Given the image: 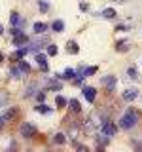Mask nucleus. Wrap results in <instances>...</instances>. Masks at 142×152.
Here are the masks:
<instances>
[{
	"instance_id": "nucleus-1",
	"label": "nucleus",
	"mask_w": 142,
	"mask_h": 152,
	"mask_svg": "<svg viewBox=\"0 0 142 152\" xmlns=\"http://www.w3.org/2000/svg\"><path fill=\"white\" fill-rule=\"evenodd\" d=\"M136 122H138V112H136V110H127L121 116L120 126L123 127V129H131V127L136 126Z\"/></svg>"
},
{
	"instance_id": "nucleus-2",
	"label": "nucleus",
	"mask_w": 142,
	"mask_h": 152,
	"mask_svg": "<svg viewBox=\"0 0 142 152\" xmlns=\"http://www.w3.org/2000/svg\"><path fill=\"white\" fill-rule=\"evenodd\" d=\"M21 135L25 137V139H32V137L36 135V127L32 126V124H28V122H25L21 126Z\"/></svg>"
},
{
	"instance_id": "nucleus-3",
	"label": "nucleus",
	"mask_w": 142,
	"mask_h": 152,
	"mask_svg": "<svg viewBox=\"0 0 142 152\" xmlns=\"http://www.w3.org/2000/svg\"><path fill=\"white\" fill-rule=\"evenodd\" d=\"M101 131H102L106 137H114V135L117 133V126H116L114 122H104L102 127H101Z\"/></svg>"
},
{
	"instance_id": "nucleus-4",
	"label": "nucleus",
	"mask_w": 142,
	"mask_h": 152,
	"mask_svg": "<svg viewBox=\"0 0 142 152\" xmlns=\"http://www.w3.org/2000/svg\"><path fill=\"white\" fill-rule=\"evenodd\" d=\"M9 23H12L13 27H17L19 31H21V28L25 27V23H27V21H25L23 17H19V13H17V12H13L12 15H9Z\"/></svg>"
},
{
	"instance_id": "nucleus-5",
	"label": "nucleus",
	"mask_w": 142,
	"mask_h": 152,
	"mask_svg": "<svg viewBox=\"0 0 142 152\" xmlns=\"http://www.w3.org/2000/svg\"><path fill=\"white\" fill-rule=\"evenodd\" d=\"M82 95L87 99L89 103H93L95 97H97V93H95V88H91V86H83V88H82Z\"/></svg>"
},
{
	"instance_id": "nucleus-6",
	"label": "nucleus",
	"mask_w": 142,
	"mask_h": 152,
	"mask_svg": "<svg viewBox=\"0 0 142 152\" xmlns=\"http://www.w3.org/2000/svg\"><path fill=\"white\" fill-rule=\"evenodd\" d=\"M102 84L106 86L108 91H114V89H116V86H117V78H116V76H104V78H102Z\"/></svg>"
},
{
	"instance_id": "nucleus-7",
	"label": "nucleus",
	"mask_w": 142,
	"mask_h": 152,
	"mask_svg": "<svg viewBox=\"0 0 142 152\" xmlns=\"http://www.w3.org/2000/svg\"><path fill=\"white\" fill-rule=\"evenodd\" d=\"M136 95H138V89H136V88H129V89H125V91H123V101L133 103L136 99Z\"/></svg>"
},
{
	"instance_id": "nucleus-8",
	"label": "nucleus",
	"mask_w": 142,
	"mask_h": 152,
	"mask_svg": "<svg viewBox=\"0 0 142 152\" xmlns=\"http://www.w3.org/2000/svg\"><path fill=\"white\" fill-rule=\"evenodd\" d=\"M27 42H28V38H27L25 32L19 31L17 34H13V40H12V44H13V46H19V48H21L23 44H27Z\"/></svg>"
},
{
	"instance_id": "nucleus-9",
	"label": "nucleus",
	"mask_w": 142,
	"mask_h": 152,
	"mask_svg": "<svg viewBox=\"0 0 142 152\" xmlns=\"http://www.w3.org/2000/svg\"><path fill=\"white\" fill-rule=\"evenodd\" d=\"M55 78H57V80H63V78H64V80H74V78H76V70L68 66V69H66L63 74H55Z\"/></svg>"
},
{
	"instance_id": "nucleus-10",
	"label": "nucleus",
	"mask_w": 142,
	"mask_h": 152,
	"mask_svg": "<svg viewBox=\"0 0 142 152\" xmlns=\"http://www.w3.org/2000/svg\"><path fill=\"white\" fill-rule=\"evenodd\" d=\"M34 61H36V65L40 66V70H47V57L44 53H36Z\"/></svg>"
},
{
	"instance_id": "nucleus-11",
	"label": "nucleus",
	"mask_w": 142,
	"mask_h": 152,
	"mask_svg": "<svg viewBox=\"0 0 142 152\" xmlns=\"http://www.w3.org/2000/svg\"><path fill=\"white\" fill-rule=\"evenodd\" d=\"M15 108H9V110H6V112H4L2 114V116H0V129H2V126H4V124H6L8 120H12V118L13 116H15Z\"/></svg>"
},
{
	"instance_id": "nucleus-12",
	"label": "nucleus",
	"mask_w": 142,
	"mask_h": 152,
	"mask_svg": "<svg viewBox=\"0 0 142 152\" xmlns=\"http://www.w3.org/2000/svg\"><path fill=\"white\" fill-rule=\"evenodd\" d=\"M101 15L104 17V19H116V10H112V8H104L102 12H101Z\"/></svg>"
},
{
	"instance_id": "nucleus-13",
	"label": "nucleus",
	"mask_w": 142,
	"mask_h": 152,
	"mask_svg": "<svg viewBox=\"0 0 142 152\" xmlns=\"http://www.w3.org/2000/svg\"><path fill=\"white\" fill-rule=\"evenodd\" d=\"M127 50H129V42L127 40H117L116 42V51H121L123 53V51H127Z\"/></svg>"
},
{
	"instance_id": "nucleus-14",
	"label": "nucleus",
	"mask_w": 142,
	"mask_h": 152,
	"mask_svg": "<svg viewBox=\"0 0 142 152\" xmlns=\"http://www.w3.org/2000/svg\"><path fill=\"white\" fill-rule=\"evenodd\" d=\"M51 28H53L55 32H63V31H64V21L57 19V21H53V25H51Z\"/></svg>"
},
{
	"instance_id": "nucleus-15",
	"label": "nucleus",
	"mask_w": 142,
	"mask_h": 152,
	"mask_svg": "<svg viewBox=\"0 0 142 152\" xmlns=\"http://www.w3.org/2000/svg\"><path fill=\"white\" fill-rule=\"evenodd\" d=\"M27 53H28V48H19V50H17L12 57H13V59H23V57H25Z\"/></svg>"
},
{
	"instance_id": "nucleus-16",
	"label": "nucleus",
	"mask_w": 142,
	"mask_h": 152,
	"mask_svg": "<svg viewBox=\"0 0 142 152\" xmlns=\"http://www.w3.org/2000/svg\"><path fill=\"white\" fill-rule=\"evenodd\" d=\"M127 76H129L131 80H138L140 76H138V70L135 69V66H129V69H127Z\"/></svg>"
},
{
	"instance_id": "nucleus-17",
	"label": "nucleus",
	"mask_w": 142,
	"mask_h": 152,
	"mask_svg": "<svg viewBox=\"0 0 142 152\" xmlns=\"http://www.w3.org/2000/svg\"><path fill=\"white\" fill-rule=\"evenodd\" d=\"M46 28H47L46 23H34V32H36V34H44Z\"/></svg>"
},
{
	"instance_id": "nucleus-18",
	"label": "nucleus",
	"mask_w": 142,
	"mask_h": 152,
	"mask_svg": "<svg viewBox=\"0 0 142 152\" xmlns=\"http://www.w3.org/2000/svg\"><path fill=\"white\" fill-rule=\"evenodd\" d=\"M66 51H68V53H78L80 48H78L76 42H68V44H66Z\"/></svg>"
},
{
	"instance_id": "nucleus-19",
	"label": "nucleus",
	"mask_w": 142,
	"mask_h": 152,
	"mask_svg": "<svg viewBox=\"0 0 142 152\" xmlns=\"http://www.w3.org/2000/svg\"><path fill=\"white\" fill-rule=\"evenodd\" d=\"M68 104H70V108H72L74 112H80V110H82V107H80V101H78V99H70Z\"/></svg>"
},
{
	"instance_id": "nucleus-20",
	"label": "nucleus",
	"mask_w": 142,
	"mask_h": 152,
	"mask_svg": "<svg viewBox=\"0 0 142 152\" xmlns=\"http://www.w3.org/2000/svg\"><path fill=\"white\" fill-rule=\"evenodd\" d=\"M95 72H97V66H87V69L83 66V76L85 78H87V76H93Z\"/></svg>"
},
{
	"instance_id": "nucleus-21",
	"label": "nucleus",
	"mask_w": 142,
	"mask_h": 152,
	"mask_svg": "<svg viewBox=\"0 0 142 152\" xmlns=\"http://www.w3.org/2000/svg\"><path fill=\"white\" fill-rule=\"evenodd\" d=\"M34 89H36V84H30V86L25 89V91H23V95H25V97H30V95L34 93Z\"/></svg>"
},
{
	"instance_id": "nucleus-22",
	"label": "nucleus",
	"mask_w": 142,
	"mask_h": 152,
	"mask_svg": "<svg viewBox=\"0 0 142 152\" xmlns=\"http://www.w3.org/2000/svg\"><path fill=\"white\" fill-rule=\"evenodd\" d=\"M36 112H42V114H49V112H51V108H49V107H46V104H38V107H36Z\"/></svg>"
},
{
	"instance_id": "nucleus-23",
	"label": "nucleus",
	"mask_w": 142,
	"mask_h": 152,
	"mask_svg": "<svg viewBox=\"0 0 142 152\" xmlns=\"http://www.w3.org/2000/svg\"><path fill=\"white\" fill-rule=\"evenodd\" d=\"M38 8H40L42 12H47V10H49V4H47V0H38Z\"/></svg>"
},
{
	"instance_id": "nucleus-24",
	"label": "nucleus",
	"mask_w": 142,
	"mask_h": 152,
	"mask_svg": "<svg viewBox=\"0 0 142 152\" xmlns=\"http://www.w3.org/2000/svg\"><path fill=\"white\" fill-rule=\"evenodd\" d=\"M57 53H59L57 46H53V44H49V46H47V55H51V57H53V55H57Z\"/></svg>"
},
{
	"instance_id": "nucleus-25",
	"label": "nucleus",
	"mask_w": 142,
	"mask_h": 152,
	"mask_svg": "<svg viewBox=\"0 0 142 152\" xmlns=\"http://www.w3.org/2000/svg\"><path fill=\"white\" fill-rule=\"evenodd\" d=\"M9 74H12L13 78H21V76H23V70L21 69H9Z\"/></svg>"
},
{
	"instance_id": "nucleus-26",
	"label": "nucleus",
	"mask_w": 142,
	"mask_h": 152,
	"mask_svg": "<svg viewBox=\"0 0 142 152\" xmlns=\"http://www.w3.org/2000/svg\"><path fill=\"white\" fill-rule=\"evenodd\" d=\"M6 103H8V93L0 91V107H6Z\"/></svg>"
},
{
	"instance_id": "nucleus-27",
	"label": "nucleus",
	"mask_w": 142,
	"mask_h": 152,
	"mask_svg": "<svg viewBox=\"0 0 142 152\" xmlns=\"http://www.w3.org/2000/svg\"><path fill=\"white\" fill-rule=\"evenodd\" d=\"M64 141H66V137L63 135V133H57V135H55V142H57V145H63Z\"/></svg>"
},
{
	"instance_id": "nucleus-28",
	"label": "nucleus",
	"mask_w": 142,
	"mask_h": 152,
	"mask_svg": "<svg viewBox=\"0 0 142 152\" xmlns=\"http://www.w3.org/2000/svg\"><path fill=\"white\" fill-rule=\"evenodd\" d=\"M55 101H57V107H59V108H63L64 104H66V99H64V97H61V95H57Z\"/></svg>"
},
{
	"instance_id": "nucleus-29",
	"label": "nucleus",
	"mask_w": 142,
	"mask_h": 152,
	"mask_svg": "<svg viewBox=\"0 0 142 152\" xmlns=\"http://www.w3.org/2000/svg\"><path fill=\"white\" fill-rule=\"evenodd\" d=\"M47 86H49L51 89H55V91H61V88H63V86H61V82H49Z\"/></svg>"
},
{
	"instance_id": "nucleus-30",
	"label": "nucleus",
	"mask_w": 142,
	"mask_h": 152,
	"mask_svg": "<svg viewBox=\"0 0 142 152\" xmlns=\"http://www.w3.org/2000/svg\"><path fill=\"white\" fill-rule=\"evenodd\" d=\"M19 69H21L23 72H28V70H30V66H28V63H25V61H21V63H19Z\"/></svg>"
},
{
	"instance_id": "nucleus-31",
	"label": "nucleus",
	"mask_w": 142,
	"mask_h": 152,
	"mask_svg": "<svg viewBox=\"0 0 142 152\" xmlns=\"http://www.w3.org/2000/svg\"><path fill=\"white\" fill-rule=\"evenodd\" d=\"M36 99H38V101H40V103H44L46 95H44V93H36Z\"/></svg>"
},
{
	"instance_id": "nucleus-32",
	"label": "nucleus",
	"mask_w": 142,
	"mask_h": 152,
	"mask_svg": "<svg viewBox=\"0 0 142 152\" xmlns=\"http://www.w3.org/2000/svg\"><path fill=\"white\" fill-rule=\"evenodd\" d=\"M80 10H82V12H87V10H89V6H87L85 2H82V4H80Z\"/></svg>"
},
{
	"instance_id": "nucleus-33",
	"label": "nucleus",
	"mask_w": 142,
	"mask_h": 152,
	"mask_svg": "<svg viewBox=\"0 0 142 152\" xmlns=\"http://www.w3.org/2000/svg\"><path fill=\"white\" fill-rule=\"evenodd\" d=\"M117 2H125V0H117Z\"/></svg>"
}]
</instances>
